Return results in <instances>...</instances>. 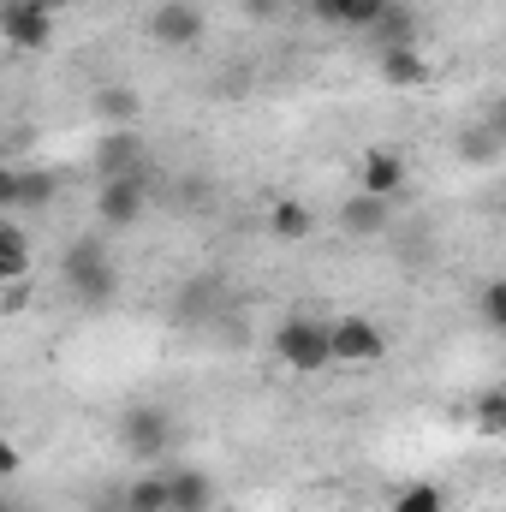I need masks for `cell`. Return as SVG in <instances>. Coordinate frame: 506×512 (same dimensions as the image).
<instances>
[{
	"label": "cell",
	"mask_w": 506,
	"mask_h": 512,
	"mask_svg": "<svg viewBox=\"0 0 506 512\" xmlns=\"http://www.w3.org/2000/svg\"><path fill=\"white\" fill-rule=\"evenodd\" d=\"M30 310V280H0V316H24Z\"/></svg>",
	"instance_id": "cb8c5ba5"
},
{
	"label": "cell",
	"mask_w": 506,
	"mask_h": 512,
	"mask_svg": "<svg viewBox=\"0 0 506 512\" xmlns=\"http://www.w3.org/2000/svg\"><path fill=\"white\" fill-rule=\"evenodd\" d=\"M370 36H376V48H399V42H417V18H411L405 6H387V18H381Z\"/></svg>",
	"instance_id": "44dd1931"
},
{
	"label": "cell",
	"mask_w": 506,
	"mask_h": 512,
	"mask_svg": "<svg viewBox=\"0 0 506 512\" xmlns=\"http://www.w3.org/2000/svg\"><path fill=\"white\" fill-rule=\"evenodd\" d=\"M501 215H506V197H501Z\"/></svg>",
	"instance_id": "f546056e"
},
{
	"label": "cell",
	"mask_w": 506,
	"mask_h": 512,
	"mask_svg": "<svg viewBox=\"0 0 506 512\" xmlns=\"http://www.w3.org/2000/svg\"><path fill=\"white\" fill-rule=\"evenodd\" d=\"M60 280H66V292L78 298V304H114V292H120V268H114V251L102 245V239H78L72 251L60 256Z\"/></svg>",
	"instance_id": "6da1fadb"
},
{
	"label": "cell",
	"mask_w": 506,
	"mask_h": 512,
	"mask_svg": "<svg viewBox=\"0 0 506 512\" xmlns=\"http://www.w3.org/2000/svg\"><path fill=\"white\" fill-rule=\"evenodd\" d=\"M6 512H24V507H18V501H6Z\"/></svg>",
	"instance_id": "83f0119b"
},
{
	"label": "cell",
	"mask_w": 506,
	"mask_h": 512,
	"mask_svg": "<svg viewBox=\"0 0 506 512\" xmlns=\"http://www.w3.org/2000/svg\"><path fill=\"white\" fill-rule=\"evenodd\" d=\"M334 221H340L352 239H381V233H387V221H393V209H387V197L358 191V197H346V203L334 209Z\"/></svg>",
	"instance_id": "4fadbf2b"
},
{
	"label": "cell",
	"mask_w": 506,
	"mask_h": 512,
	"mask_svg": "<svg viewBox=\"0 0 506 512\" xmlns=\"http://www.w3.org/2000/svg\"><path fill=\"white\" fill-rule=\"evenodd\" d=\"M501 155H506V149H501V137H495V126H489V120L459 131V161H471V167H495Z\"/></svg>",
	"instance_id": "d6986e66"
},
{
	"label": "cell",
	"mask_w": 506,
	"mask_h": 512,
	"mask_svg": "<svg viewBox=\"0 0 506 512\" xmlns=\"http://www.w3.org/2000/svg\"><path fill=\"white\" fill-rule=\"evenodd\" d=\"M36 251L24 233V215H0V280H30Z\"/></svg>",
	"instance_id": "5bb4252c"
},
{
	"label": "cell",
	"mask_w": 506,
	"mask_h": 512,
	"mask_svg": "<svg viewBox=\"0 0 506 512\" xmlns=\"http://www.w3.org/2000/svg\"><path fill=\"white\" fill-rule=\"evenodd\" d=\"M387 358V334H381L370 316H340L334 322V364H381Z\"/></svg>",
	"instance_id": "ba28073f"
},
{
	"label": "cell",
	"mask_w": 506,
	"mask_h": 512,
	"mask_svg": "<svg viewBox=\"0 0 506 512\" xmlns=\"http://www.w3.org/2000/svg\"><path fill=\"white\" fill-rule=\"evenodd\" d=\"M405 173H411V167H405V155H399V149H364V161H358L364 191H370V197H387V203L405 191Z\"/></svg>",
	"instance_id": "7c38bea8"
},
{
	"label": "cell",
	"mask_w": 506,
	"mask_h": 512,
	"mask_svg": "<svg viewBox=\"0 0 506 512\" xmlns=\"http://www.w3.org/2000/svg\"><path fill=\"white\" fill-rule=\"evenodd\" d=\"M143 209H149V179L143 173H126V179H102V191H96V221L102 227H137L143 221Z\"/></svg>",
	"instance_id": "5b68a950"
},
{
	"label": "cell",
	"mask_w": 506,
	"mask_h": 512,
	"mask_svg": "<svg viewBox=\"0 0 506 512\" xmlns=\"http://www.w3.org/2000/svg\"><path fill=\"white\" fill-rule=\"evenodd\" d=\"M120 447H126L137 465H155L167 447H173V417L155 405V399H137L120 411Z\"/></svg>",
	"instance_id": "3957f363"
},
{
	"label": "cell",
	"mask_w": 506,
	"mask_h": 512,
	"mask_svg": "<svg viewBox=\"0 0 506 512\" xmlns=\"http://www.w3.org/2000/svg\"><path fill=\"white\" fill-rule=\"evenodd\" d=\"M239 12L256 24H274V18H286V0H239Z\"/></svg>",
	"instance_id": "d4e9b609"
},
{
	"label": "cell",
	"mask_w": 506,
	"mask_h": 512,
	"mask_svg": "<svg viewBox=\"0 0 506 512\" xmlns=\"http://www.w3.org/2000/svg\"><path fill=\"white\" fill-rule=\"evenodd\" d=\"M60 191L54 173L42 167H0V209L6 215H30V209H48V197Z\"/></svg>",
	"instance_id": "8992f818"
},
{
	"label": "cell",
	"mask_w": 506,
	"mask_h": 512,
	"mask_svg": "<svg viewBox=\"0 0 506 512\" xmlns=\"http://www.w3.org/2000/svg\"><path fill=\"white\" fill-rule=\"evenodd\" d=\"M274 352H280L286 370L316 376V370L334 364V322H322V316H286L274 328Z\"/></svg>",
	"instance_id": "7a4b0ae2"
},
{
	"label": "cell",
	"mask_w": 506,
	"mask_h": 512,
	"mask_svg": "<svg viewBox=\"0 0 506 512\" xmlns=\"http://www.w3.org/2000/svg\"><path fill=\"white\" fill-rule=\"evenodd\" d=\"M393 0H316V18L322 24H340V30H376L387 18Z\"/></svg>",
	"instance_id": "9a60e30c"
},
{
	"label": "cell",
	"mask_w": 506,
	"mask_h": 512,
	"mask_svg": "<svg viewBox=\"0 0 506 512\" xmlns=\"http://www.w3.org/2000/svg\"><path fill=\"white\" fill-rule=\"evenodd\" d=\"M477 316H483V328L506 334V274H501V280H483V286H477Z\"/></svg>",
	"instance_id": "7402d4cb"
},
{
	"label": "cell",
	"mask_w": 506,
	"mask_h": 512,
	"mask_svg": "<svg viewBox=\"0 0 506 512\" xmlns=\"http://www.w3.org/2000/svg\"><path fill=\"white\" fill-rule=\"evenodd\" d=\"M489 126H495V137H501V149H506V102L495 108V114H489Z\"/></svg>",
	"instance_id": "4316f807"
},
{
	"label": "cell",
	"mask_w": 506,
	"mask_h": 512,
	"mask_svg": "<svg viewBox=\"0 0 506 512\" xmlns=\"http://www.w3.org/2000/svg\"><path fill=\"white\" fill-rule=\"evenodd\" d=\"M471 429H477L483 441H501L506 435V387L477 393V405H471Z\"/></svg>",
	"instance_id": "ffe728a7"
},
{
	"label": "cell",
	"mask_w": 506,
	"mask_h": 512,
	"mask_svg": "<svg viewBox=\"0 0 506 512\" xmlns=\"http://www.w3.org/2000/svg\"><path fill=\"white\" fill-rule=\"evenodd\" d=\"M54 12H60V0H6V6H0V36H6V48L42 54V48L54 42Z\"/></svg>",
	"instance_id": "277c9868"
},
{
	"label": "cell",
	"mask_w": 506,
	"mask_h": 512,
	"mask_svg": "<svg viewBox=\"0 0 506 512\" xmlns=\"http://www.w3.org/2000/svg\"><path fill=\"white\" fill-rule=\"evenodd\" d=\"M376 72H381V84H393V90H429V78H435V66H429V54L417 42L376 48Z\"/></svg>",
	"instance_id": "30bf717a"
},
{
	"label": "cell",
	"mask_w": 506,
	"mask_h": 512,
	"mask_svg": "<svg viewBox=\"0 0 506 512\" xmlns=\"http://www.w3.org/2000/svg\"><path fill=\"white\" fill-rule=\"evenodd\" d=\"M96 173H102V179L149 173V143H143V131H102V137H96Z\"/></svg>",
	"instance_id": "9c48e42d"
},
{
	"label": "cell",
	"mask_w": 506,
	"mask_h": 512,
	"mask_svg": "<svg viewBox=\"0 0 506 512\" xmlns=\"http://www.w3.org/2000/svg\"><path fill=\"white\" fill-rule=\"evenodd\" d=\"M167 477H173V512H215V477L203 465H185Z\"/></svg>",
	"instance_id": "e0dca14e"
},
{
	"label": "cell",
	"mask_w": 506,
	"mask_h": 512,
	"mask_svg": "<svg viewBox=\"0 0 506 512\" xmlns=\"http://www.w3.org/2000/svg\"><path fill=\"white\" fill-rule=\"evenodd\" d=\"M387 512H447V495H441L435 483H411V489L393 495V507Z\"/></svg>",
	"instance_id": "603a6c76"
},
{
	"label": "cell",
	"mask_w": 506,
	"mask_h": 512,
	"mask_svg": "<svg viewBox=\"0 0 506 512\" xmlns=\"http://www.w3.org/2000/svg\"><path fill=\"white\" fill-rule=\"evenodd\" d=\"M203 30H209V18H203V6H191V0H161V6L149 12V36H155L161 48H191V42H203Z\"/></svg>",
	"instance_id": "52a82bcc"
},
{
	"label": "cell",
	"mask_w": 506,
	"mask_h": 512,
	"mask_svg": "<svg viewBox=\"0 0 506 512\" xmlns=\"http://www.w3.org/2000/svg\"><path fill=\"white\" fill-rule=\"evenodd\" d=\"M90 114H96L102 131H137V120H143V90L137 84H102L90 96Z\"/></svg>",
	"instance_id": "8fae6325"
},
{
	"label": "cell",
	"mask_w": 506,
	"mask_h": 512,
	"mask_svg": "<svg viewBox=\"0 0 506 512\" xmlns=\"http://www.w3.org/2000/svg\"><path fill=\"white\" fill-rule=\"evenodd\" d=\"M120 512H173V477L161 471H137L120 495Z\"/></svg>",
	"instance_id": "2e32d148"
},
{
	"label": "cell",
	"mask_w": 506,
	"mask_h": 512,
	"mask_svg": "<svg viewBox=\"0 0 506 512\" xmlns=\"http://www.w3.org/2000/svg\"><path fill=\"white\" fill-rule=\"evenodd\" d=\"M268 233H274V239H286V245H298V239H310V233H316V209H310V203H298V197H280V203L268 209Z\"/></svg>",
	"instance_id": "ac0fdd59"
},
{
	"label": "cell",
	"mask_w": 506,
	"mask_h": 512,
	"mask_svg": "<svg viewBox=\"0 0 506 512\" xmlns=\"http://www.w3.org/2000/svg\"><path fill=\"white\" fill-rule=\"evenodd\" d=\"M483 512H501V507H483Z\"/></svg>",
	"instance_id": "f1b7e54d"
},
{
	"label": "cell",
	"mask_w": 506,
	"mask_h": 512,
	"mask_svg": "<svg viewBox=\"0 0 506 512\" xmlns=\"http://www.w3.org/2000/svg\"><path fill=\"white\" fill-rule=\"evenodd\" d=\"M0 477H6V483H12V477H18V447H12V441H6V447H0Z\"/></svg>",
	"instance_id": "484cf974"
}]
</instances>
